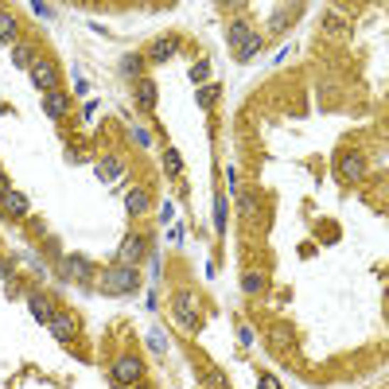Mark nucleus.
Here are the masks:
<instances>
[{
	"instance_id": "nucleus-1",
	"label": "nucleus",
	"mask_w": 389,
	"mask_h": 389,
	"mask_svg": "<svg viewBox=\"0 0 389 389\" xmlns=\"http://www.w3.org/2000/svg\"><path fill=\"white\" fill-rule=\"evenodd\" d=\"M137 284H140V277H137V269H129V265H110V269L97 277V292L102 296H125Z\"/></svg>"
},
{
	"instance_id": "nucleus-2",
	"label": "nucleus",
	"mask_w": 389,
	"mask_h": 389,
	"mask_svg": "<svg viewBox=\"0 0 389 389\" xmlns=\"http://www.w3.org/2000/svg\"><path fill=\"white\" fill-rule=\"evenodd\" d=\"M140 378H144V362H140L137 354H121V358L113 362V370H110V382L117 385V389H129V385H137Z\"/></svg>"
},
{
	"instance_id": "nucleus-3",
	"label": "nucleus",
	"mask_w": 389,
	"mask_h": 389,
	"mask_svg": "<svg viewBox=\"0 0 389 389\" xmlns=\"http://www.w3.org/2000/svg\"><path fill=\"white\" fill-rule=\"evenodd\" d=\"M31 86H36L39 94H51V90H59V66H55V59L39 55V59L31 63Z\"/></svg>"
},
{
	"instance_id": "nucleus-4",
	"label": "nucleus",
	"mask_w": 389,
	"mask_h": 389,
	"mask_svg": "<svg viewBox=\"0 0 389 389\" xmlns=\"http://www.w3.org/2000/svg\"><path fill=\"white\" fill-rule=\"evenodd\" d=\"M335 171H339V179H346V183H358V179H366V156L362 152H339Z\"/></svg>"
},
{
	"instance_id": "nucleus-5",
	"label": "nucleus",
	"mask_w": 389,
	"mask_h": 389,
	"mask_svg": "<svg viewBox=\"0 0 389 389\" xmlns=\"http://www.w3.org/2000/svg\"><path fill=\"white\" fill-rule=\"evenodd\" d=\"M144 253H148V238H144V234H125V242H121V261H117V265L137 269Z\"/></svg>"
},
{
	"instance_id": "nucleus-6",
	"label": "nucleus",
	"mask_w": 389,
	"mask_h": 389,
	"mask_svg": "<svg viewBox=\"0 0 389 389\" xmlns=\"http://www.w3.org/2000/svg\"><path fill=\"white\" fill-rule=\"evenodd\" d=\"M0 206H4V214H8V218H28V211H31L28 195L12 191V187H8L4 195H0Z\"/></svg>"
},
{
	"instance_id": "nucleus-7",
	"label": "nucleus",
	"mask_w": 389,
	"mask_h": 389,
	"mask_svg": "<svg viewBox=\"0 0 389 389\" xmlns=\"http://www.w3.org/2000/svg\"><path fill=\"white\" fill-rule=\"evenodd\" d=\"M269 346H272V351H284V354H292V351H296V335H292V327H288V324L269 327Z\"/></svg>"
},
{
	"instance_id": "nucleus-8",
	"label": "nucleus",
	"mask_w": 389,
	"mask_h": 389,
	"mask_svg": "<svg viewBox=\"0 0 389 389\" xmlns=\"http://www.w3.org/2000/svg\"><path fill=\"white\" fill-rule=\"evenodd\" d=\"M47 327H51V335L59 339V343H74V339H78V327H74V319L63 316V311H55Z\"/></svg>"
},
{
	"instance_id": "nucleus-9",
	"label": "nucleus",
	"mask_w": 389,
	"mask_h": 389,
	"mask_svg": "<svg viewBox=\"0 0 389 389\" xmlns=\"http://www.w3.org/2000/svg\"><path fill=\"white\" fill-rule=\"evenodd\" d=\"M66 110H70V102H66L63 90H51V94H43V113H47L51 121H63Z\"/></svg>"
},
{
	"instance_id": "nucleus-10",
	"label": "nucleus",
	"mask_w": 389,
	"mask_h": 389,
	"mask_svg": "<svg viewBox=\"0 0 389 389\" xmlns=\"http://www.w3.org/2000/svg\"><path fill=\"white\" fill-rule=\"evenodd\" d=\"M176 51H179V39L176 36H164V39H156V43L148 47V59H152V63H168Z\"/></svg>"
},
{
	"instance_id": "nucleus-11",
	"label": "nucleus",
	"mask_w": 389,
	"mask_h": 389,
	"mask_svg": "<svg viewBox=\"0 0 389 389\" xmlns=\"http://www.w3.org/2000/svg\"><path fill=\"white\" fill-rule=\"evenodd\" d=\"M137 105L144 113H156V78H140L137 82Z\"/></svg>"
},
{
	"instance_id": "nucleus-12",
	"label": "nucleus",
	"mask_w": 389,
	"mask_h": 389,
	"mask_svg": "<svg viewBox=\"0 0 389 389\" xmlns=\"http://www.w3.org/2000/svg\"><path fill=\"white\" fill-rule=\"evenodd\" d=\"M63 277L66 280H78V284H90V265H86V257H66L63 261Z\"/></svg>"
},
{
	"instance_id": "nucleus-13",
	"label": "nucleus",
	"mask_w": 389,
	"mask_h": 389,
	"mask_svg": "<svg viewBox=\"0 0 389 389\" xmlns=\"http://www.w3.org/2000/svg\"><path fill=\"white\" fill-rule=\"evenodd\" d=\"M125 206H129L132 218H140V214H148V206H152V195H148L144 187H137V191L125 195Z\"/></svg>"
},
{
	"instance_id": "nucleus-14",
	"label": "nucleus",
	"mask_w": 389,
	"mask_h": 389,
	"mask_svg": "<svg viewBox=\"0 0 389 389\" xmlns=\"http://www.w3.org/2000/svg\"><path fill=\"white\" fill-rule=\"evenodd\" d=\"M28 308H31V316H36L39 319V324H51V316H55V308H51V304H47V296H39V292H31L28 296Z\"/></svg>"
},
{
	"instance_id": "nucleus-15",
	"label": "nucleus",
	"mask_w": 389,
	"mask_h": 389,
	"mask_svg": "<svg viewBox=\"0 0 389 389\" xmlns=\"http://www.w3.org/2000/svg\"><path fill=\"white\" fill-rule=\"evenodd\" d=\"M121 74H125V78H132V82H140V78H144V55L129 51L125 59H121Z\"/></svg>"
},
{
	"instance_id": "nucleus-16",
	"label": "nucleus",
	"mask_w": 389,
	"mask_h": 389,
	"mask_svg": "<svg viewBox=\"0 0 389 389\" xmlns=\"http://www.w3.org/2000/svg\"><path fill=\"white\" fill-rule=\"evenodd\" d=\"M226 39H230V47H238V51H242V47L253 39L250 23H245V20H234V23H230V31H226Z\"/></svg>"
},
{
	"instance_id": "nucleus-17",
	"label": "nucleus",
	"mask_w": 389,
	"mask_h": 389,
	"mask_svg": "<svg viewBox=\"0 0 389 389\" xmlns=\"http://www.w3.org/2000/svg\"><path fill=\"white\" fill-rule=\"evenodd\" d=\"M242 288H245L250 296H261L265 288H269V280H265V272H245V277H242Z\"/></svg>"
},
{
	"instance_id": "nucleus-18",
	"label": "nucleus",
	"mask_w": 389,
	"mask_h": 389,
	"mask_svg": "<svg viewBox=\"0 0 389 389\" xmlns=\"http://www.w3.org/2000/svg\"><path fill=\"white\" fill-rule=\"evenodd\" d=\"M0 39H16V12H8V8H0Z\"/></svg>"
},
{
	"instance_id": "nucleus-19",
	"label": "nucleus",
	"mask_w": 389,
	"mask_h": 389,
	"mask_svg": "<svg viewBox=\"0 0 389 389\" xmlns=\"http://www.w3.org/2000/svg\"><path fill=\"white\" fill-rule=\"evenodd\" d=\"M12 63L20 66V70H31V63H36V55H31V47H28V43H16V51H12Z\"/></svg>"
},
{
	"instance_id": "nucleus-20",
	"label": "nucleus",
	"mask_w": 389,
	"mask_h": 389,
	"mask_svg": "<svg viewBox=\"0 0 389 389\" xmlns=\"http://www.w3.org/2000/svg\"><path fill=\"white\" fill-rule=\"evenodd\" d=\"M238 211H242L245 218H250V214H257V211H261V198H257V191H245L242 198H238Z\"/></svg>"
},
{
	"instance_id": "nucleus-21",
	"label": "nucleus",
	"mask_w": 389,
	"mask_h": 389,
	"mask_svg": "<svg viewBox=\"0 0 389 389\" xmlns=\"http://www.w3.org/2000/svg\"><path fill=\"white\" fill-rule=\"evenodd\" d=\"M324 28L331 31V36H346V20L339 12H324Z\"/></svg>"
},
{
	"instance_id": "nucleus-22",
	"label": "nucleus",
	"mask_w": 389,
	"mask_h": 389,
	"mask_svg": "<svg viewBox=\"0 0 389 389\" xmlns=\"http://www.w3.org/2000/svg\"><path fill=\"white\" fill-rule=\"evenodd\" d=\"M176 316H195V292H179L176 296Z\"/></svg>"
},
{
	"instance_id": "nucleus-23",
	"label": "nucleus",
	"mask_w": 389,
	"mask_h": 389,
	"mask_svg": "<svg viewBox=\"0 0 389 389\" xmlns=\"http://www.w3.org/2000/svg\"><path fill=\"white\" fill-rule=\"evenodd\" d=\"M164 171H168V176H179V171H183V160H179L176 148H168V152H164Z\"/></svg>"
},
{
	"instance_id": "nucleus-24",
	"label": "nucleus",
	"mask_w": 389,
	"mask_h": 389,
	"mask_svg": "<svg viewBox=\"0 0 389 389\" xmlns=\"http://www.w3.org/2000/svg\"><path fill=\"white\" fill-rule=\"evenodd\" d=\"M218 102V86H198V110H211Z\"/></svg>"
},
{
	"instance_id": "nucleus-25",
	"label": "nucleus",
	"mask_w": 389,
	"mask_h": 389,
	"mask_svg": "<svg viewBox=\"0 0 389 389\" xmlns=\"http://www.w3.org/2000/svg\"><path fill=\"white\" fill-rule=\"evenodd\" d=\"M206 78H211V63L198 59V63L191 66V82H195V86H206Z\"/></svg>"
},
{
	"instance_id": "nucleus-26",
	"label": "nucleus",
	"mask_w": 389,
	"mask_h": 389,
	"mask_svg": "<svg viewBox=\"0 0 389 389\" xmlns=\"http://www.w3.org/2000/svg\"><path fill=\"white\" fill-rule=\"evenodd\" d=\"M117 176H121V160H102V179L105 183H113Z\"/></svg>"
},
{
	"instance_id": "nucleus-27",
	"label": "nucleus",
	"mask_w": 389,
	"mask_h": 389,
	"mask_svg": "<svg viewBox=\"0 0 389 389\" xmlns=\"http://www.w3.org/2000/svg\"><path fill=\"white\" fill-rule=\"evenodd\" d=\"M257 51H261V39H257V36H253V39H250V43H245V47H242V51H238V59H242V63H250V59H253V55H257Z\"/></svg>"
},
{
	"instance_id": "nucleus-28",
	"label": "nucleus",
	"mask_w": 389,
	"mask_h": 389,
	"mask_svg": "<svg viewBox=\"0 0 389 389\" xmlns=\"http://www.w3.org/2000/svg\"><path fill=\"white\" fill-rule=\"evenodd\" d=\"M148 343H152V351H156V354H164V351H168V343H164V335H160V331H156V335L148 339Z\"/></svg>"
},
{
	"instance_id": "nucleus-29",
	"label": "nucleus",
	"mask_w": 389,
	"mask_h": 389,
	"mask_svg": "<svg viewBox=\"0 0 389 389\" xmlns=\"http://www.w3.org/2000/svg\"><path fill=\"white\" fill-rule=\"evenodd\" d=\"M31 12H36L39 20H51V4H31Z\"/></svg>"
},
{
	"instance_id": "nucleus-30",
	"label": "nucleus",
	"mask_w": 389,
	"mask_h": 389,
	"mask_svg": "<svg viewBox=\"0 0 389 389\" xmlns=\"http://www.w3.org/2000/svg\"><path fill=\"white\" fill-rule=\"evenodd\" d=\"M132 137H137V144H140V148H148V144H152V137H148L144 129H137V132H132Z\"/></svg>"
},
{
	"instance_id": "nucleus-31",
	"label": "nucleus",
	"mask_w": 389,
	"mask_h": 389,
	"mask_svg": "<svg viewBox=\"0 0 389 389\" xmlns=\"http://www.w3.org/2000/svg\"><path fill=\"white\" fill-rule=\"evenodd\" d=\"M261 389H280V382L272 374H261Z\"/></svg>"
},
{
	"instance_id": "nucleus-32",
	"label": "nucleus",
	"mask_w": 389,
	"mask_h": 389,
	"mask_svg": "<svg viewBox=\"0 0 389 389\" xmlns=\"http://www.w3.org/2000/svg\"><path fill=\"white\" fill-rule=\"evenodd\" d=\"M129 389H148V385H144V382H137V385H129Z\"/></svg>"
}]
</instances>
